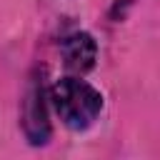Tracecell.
<instances>
[{"label":"cell","instance_id":"1","mask_svg":"<svg viewBox=\"0 0 160 160\" xmlns=\"http://www.w3.org/2000/svg\"><path fill=\"white\" fill-rule=\"evenodd\" d=\"M50 102L70 130H85L102 110V95L80 78H60L50 88Z\"/></svg>","mask_w":160,"mask_h":160},{"label":"cell","instance_id":"2","mask_svg":"<svg viewBox=\"0 0 160 160\" xmlns=\"http://www.w3.org/2000/svg\"><path fill=\"white\" fill-rule=\"evenodd\" d=\"M22 130L32 145H45L50 138V120H48V108H45V90L42 82L32 80L25 100H22Z\"/></svg>","mask_w":160,"mask_h":160},{"label":"cell","instance_id":"3","mask_svg":"<svg viewBox=\"0 0 160 160\" xmlns=\"http://www.w3.org/2000/svg\"><path fill=\"white\" fill-rule=\"evenodd\" d=\"M60 52L65 60V68L82 75L92 70L95 58H98V42L90 32H72L60 42Z\"/></svg>","mask_w":160,"mask_h":160}]
</instances>
